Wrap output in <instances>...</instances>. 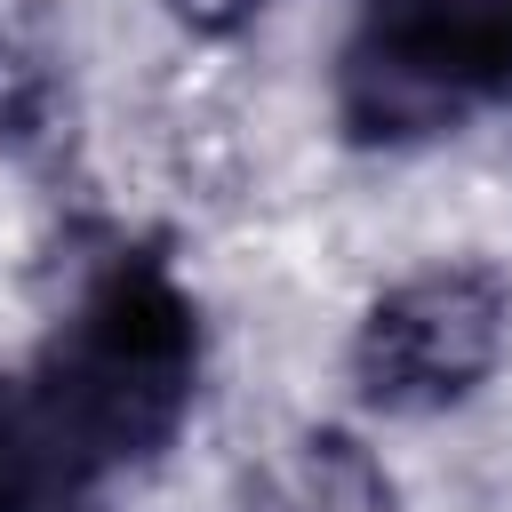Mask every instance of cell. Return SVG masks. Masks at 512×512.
Masks as SVG:
<instances>
[{
    "mask_svg": "<svg viewBox=\"0 0 512 512\" xmlns=\"http://www.w3.org/2000/svg\"><path fill=\"white\" fill-rule=\"evenodd\" d=\"M248 512H400V496L352 432H304L264 464Z\"/></svg>",
    "mask_w": 512,
    "mask_h": 512,
    "instance_id": "obj_5",
    "label": "cell"
},
{
    "mask_svg": "<svg viewBox=\"0 0 512 512\" xmlns=\"http://www.w3.org/2000/svg\"><path fill=\"white\" fill-rule=\"evenodd\" d=\"M32 392L96 480L160 456L200 392V312L176 272L160 256H112L48 336Z\"/></svg>",
    "mask_w": 512,
    "mask_h": 512,
    "instance_id": "obj_1",
    "label": "cell"
},
{
    "mask_svg": "<svg viewBox=\"0 0 512 512\" xmlns=\"http://www.w3.org/2000/svg\"><path fill=\"white\" fill-rule=\"evenodd\" d=\"M512 96V0H368L336 56L360 144H424Z\"/></svg>",
    "mask_w": 512,
    "mask_h": 512,
    "instance_id": "obj_2",
    "label": "cell"
},
{
    "mask_svg": "<svg viewBox=\"0 0 512 512\" xmlns=\"http://www.w3.org/2000/svg\"><path fill=\"white\" fill-rule=\"evenodd\" d=\"M176 8V24H192V32H240L264 0H168Z\"/></svg>",
    "mask_w": 512,
    "mask_h": 512,
    "instance_id": "obj_6",
    "label": "cell"
},
{
    "mask_svg": "<svg viewBox=\"0 0 512 512\" xmlns=\"http://www.w3.org/2000/svg\"><path fill=\"white\" fill-rule=\"evenodd\" d=\"M512 336V288L488 264H432L384 288L352 336V384L384 416H432L488 384Z\"/></svg>",
    "mask_w": 512,
    "mask_h": 512,
    "instance_id": "obj_3",
    "label": "cell"
},
{
    "mask_svg": "<svg viewBox=\"0 0 512 512\" xmlns=\"http://www.w3.org/2000/svg\"><path fill=\"white\" fill-rule=\"evenodd\" d=\"M0 512H96V472L64 448L32 376H0Z\"/></svg>",
    "mask_w": 512,
    "mask_h": 512,
    "instance_id": "obj_4",
    "label": "cell"
}]
</instances>
